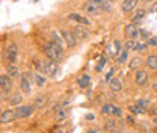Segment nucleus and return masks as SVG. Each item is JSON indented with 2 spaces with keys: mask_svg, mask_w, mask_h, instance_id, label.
Returning a JSON list of instances; mask_svg holds the SVG:
<instances>
[{
  "mask_svg": "<svg viewBox=\"0 0 157 133\" xmlns=\"http://www.w3.org/2000/svg\"><path fill=\"white\" fill-rule=\"evenodd\" d=\"M144 17H145V11H144V9H139L136 14L133 15V18L132 20H133V23H137V21H140Z\"/></svg>",
  "mask_w": 157,
  "mask_h": 133,
  "instance_id": "20",
  "label": "nucleus"
},
{
  "mask_svg": "<svg viewBox=\"0 0 157 133\" xmlns=\"http://www.w3.org/2000/svg\"><path fill=\"white\" fill-rule=\"evenodd\" d=\"M44 101H45V98H38V101H36V106H38V108L44 106V104H45Z\"/></svg>",
  "mask_w": 157,
  "mask_h": 133,
  "instance_id": "34",
  "label": "nucleus"
},
{
  "mask_svg": "<svg viewBox=\"0 0 157 133\" xmlns=\"http://www.w3.org/2000/svg\"><path fill=\"white\" fill-rule=\"evenodd\" d=\"M112 115H115V116H121V109L117 108V106H113V112H112Z\"/></svg>",
  "mask_w": 157,
  "mask_h": 133,
  "instance_id": "32",
  "label": "nucleus"
},
{
  "mask_svg": "<svg viewBox=\"0 0 157 133\" xmlns=\"http://www.w3.org/2000/svg\"><path fill=\"white\" fill-rule=\"evenodd\" d=\"M30 83H32V74H30L29 71L23 73V74H21V82H20V88H21V91L26 92V94H29V92L32 91Z\"/></svg>",
  "mask_w": 157,
  "mask_h": 133,
  "instance_id": "3",
  "label": "nucleus"
},
{
  "mask_svg": "<svg viewBox=\"0 0 157 133\" xmlns=\"http://www.w3.org/2000/svg\"><path fill=\"white\" fill-rule=\"evenodd\" d=\"M89 133H97V132H89Z\"/></svg>",
  "mask_w": 157,
  "mask_h": 133,
  "instance_id": "41",
  "label": "nucleus"
},
{
  "mask_svg": "<svg viewBox=\"0 0 157 133\" xmlns=\"http://www.w3.org/2000/svg\"><path fill=\"white\" fill-rule=\"evenodd\" d=\"M145 2H151V0H145Z\"/></svg>",
  "mask_w": 157,
  "mask_h": 133,
  "instance_id": "40",
  "label": "nucleus"
},
{
  "mask_svg": "<svg viewBox=\"0 0 157 133\" xmlns=\"http://www.w3.org/2000/svg\"><path fill=\"white\" fill-rule=\"evenodd\" d=\"M110 88H112V91H115V92H118V91H121L122 89V85H121V80L119 79H110Z\"/></svg>",
  "mask_w": 157,
  "mask_h": 133,
  "instance_id": "15",
  "label": "nucleus"
},
{
  "mask_svg": "<svg viewBox=\"0 0 157 133\" xmlns=\"http://www.w3.org/2000/svg\"><path fill=\"white\" fill-rule=\"evenodd\" d=\"M0 89H2V94H8L11 91V80L8 79L6 76L0 77Z\"/></svg>",
  "mask_w": 157,
  "mask_h": 133,
  "instance_id": "8",
  "label": "nucleus"
},
{
  "mask_svg": "<svg viewBox=\"0 0 157 133\" xmlns=\"http://www.w3.org/2000/svg\"><path fill=\"white\" fill-rule=\"evenodd\" d=\"M136 45H137L136 41L130 39V41H127V42H125V50H136Z\"/></svg>",
  "mask_w": 157,
  "mask_h": 133,
  "instance_id": "22",
  "label": "nucleus"
},
{
  "mask_svg": "<svg viewBox=\"0 0 157 133\" xmlns=\"http://www.w3.org/2000/svg\"><path fill=\"white\" fill-rule=\"evenodd\" d=\"M127 53H128V50H124V52L121 53V57H119V62L125 61V57H127Z\"/></svg>",
  "mask_w": 157,
  "mask_h": 133,
  "instance_id": "33",
  "label": "nucleus"
},
{
  "mask_svg": "<svg viewBox=\"0 0 157 133\" xmlns=\"http://www.w3.org/2000/svg\"><path fill=\"white\" fill-rule=\"evenodd\" d=\"M147 65H148V68H151V70H157V55L148 57V59H147Z\"/></svg>",
  "mask_w": 157,
  "mask_h": 133,
  "instance_id": "17",
  "label": "nucleus"
},
{
  "mask_svg": "<svg viewBox=\"0 0 157 133\" xmlns=\"http://www.w3.org/2000/svg\"><path fill=\"white\" fill-rule=\"evenodd\" d=\"M103 114H112L113 112V106L112 104H106V106H103Z\"/></svg>",
  "mask_w": 157,
  "mask_h": 133,
  "instance_id": "26",
  "label": "nucleus"
},
{
  "mask_svg": "<svg viewBox=\"0 0 157 133\" xmlns=\"http://www.w3.org/2000/svg\"><path fill=\"white\" fill-rule=\"evenodd\" d=\"M119 47H121L119 41H115V49H117V52H119Z\"/></svg>",
  "mask_w": 157,
  "mask_h": 133,
  "instance_id": "37",
  "label": "nucleus"
},
{
  "mask_svg": "<svg viewBox=\"0 0 157 133\" xmlns=\"http://www.w3.org/2000/svg\"><path fill=\"white\" fill-rule=\"evenodd\" d=\"M147 49V45L145 44H140V42H137V45H136V50L137 52H144Z\"/></svg>",
  "mask_w": 157,
  "mask_h": 133,
  "instance_id": "31",
  "label": "nucleus"
},
{
  "mask_svg": "<svg viewBox=\"0 0 157 133\" xmlns=\"http://www.w3.org/2000/svg\"><path fill=\"white\" fill-rule=\"evenodd\" d=\"M154 124H157V115L154 116Z\"/></svg>",
  "mask_w": 157,
  "mask_h": 133,
  "instance_id": "38",
  "label": "nucleus"
},
{
  "mask_svg": "<svg viewBox=\"0 0 157 133\" xmlns=\"http://www.w3.org/2000/svg\"><path fill=\"white\" fill-rule=\"evenodd\" d=\"M117 127V123L113 121V119H109V121H106V130H113Z\"/></svg>",
  "mask_w": 157,
  "mask_h": 133,
  "instance_id": "24",
  "label": "nucleus"
},
{
  "mask_svg": "<svg viewBox=\"0 0 157 133\" xmlns=\"http://www.w3.org/2000/svg\"><path fill=\"white\" fill-rule=\"evenodd\" d=\"M21 100H23V97H21V95H20L18 92H17V94H14V95H12V97H11V100H9V103L15 106V104H18V103H21Z\"/></svg>",
  "mask_w": 157,
  "mask_h": 133,
  "instance_id": "21",
  "label": "nucleus"
},
{
  "mask_svg": "<svg viewBox=\"0 0 157 133\" xmlns=\"http://www.w3.org/2000/svg\"><path fill=\"white\" fill-rule=\"evenodd\" d=\"M130 111L133 112V114H144L145 111L142 109V108H139V106H130Z\"/></svg>",
  "mask_w": 157,
  "mask_h": 133,
  "instance_id": "27",
  "label": "nucleus"
},
{
  "mask_svg": "<svg viewBox=\"0 0 157 133\" xmlns=\"http://www.w3.org/2000/svg\"><path fill=\"white\" fill-rule=\"evenodd\" d=\"M35 82H36V85H38V86H42V85L45 83V79L41 76V74H36V76H35Z\"/></svg>",
  "mask_w": 157,
  "mask_h": 133,
  "instance_id": "25",
  "label": "nucleus"
},
{
  "mask_svg": "<svg viewBox=\"0 0 157 133\" xmlns=\"http://www.w3.org/2000/svg\"><path fill=\"white\" fill-rule=\"evenodd\" d=\"M137 106H139V108H142V109L145 111V109H147V106H148V101H147V100H139V101H137Z\"/></svg>",
  "mask_w": 157,
  "mask_h": 133,
  "instance_id": "28",
  "label": "nucleus"
},
{
  "mask_svg": "<svg viewBox=\"0 0 157 133\" xmlns=\"http://www.w3.org/2000/svg\"><path fill=\"white\" fill-rule=\"evenodd\" d=\"M68 18L70 20H74V21H77V23H80V24H89V20L85 18V17H82V15H78V14H70L68 15Z\"/></svg>",
  "mask_w": 157,
  "mask_h": 133,
  "instance_id": "13",
  "label": "nucleus"
},
{
  "mask_svg": "<svg viewBox=\"0 0 157 133\" xmlns=\"http://www.w3.org/2000/svg\"><path fill=\"white\" fill-rule=\"evenodd\" d=\"M89 82H91V79H89V76H82L80 79H78V86L80 88H88V85H89Z\"/></svg>",
  "mask_w": 157,
  "mask_h": 133,
  "instance_id": "18",
  "label": "nucleus"
},
{
  "mask_svg": "<svg viewBox=\"0 0 157 133\" xmlns=\"http://www.w3.org/2000/svg\"><path fill=\"white\" fill-rule=\"evenodd\" d=\"M137 6V0H124L122 2V11L124 12H132Z\"/></svg>",
  "mask_w": 157,
  "mask_h": 133,
  "instance_id": "10",
  "label": "nucleus"
},
{
  "mask_svg": "<svg viewBox=\"0 0 157 133\" xmlns=\"http://www.w3.org/2000/svg\"><path fill=\"white\" fill-rule=\"evenodd\" d=\"M140 64H142V61H140V57H135V59H132V61H130V64H128V67H130L132 70H137V68L140 67Z\"/></svg>",
  "mask_w": 157,
  "mask_h": 133,
  "instance_id": "19",
  "label": "nucleus"
},
{
  "mask_svg": "<svg viewBox=\"0 0 157 133\" xmlns=\"http://www.w3.org/2000/svg\"><path fill=\"white\" fill-rule=\"evenodd\" d=\"M52 37L55 38V42H58L59 45L62 44V39H60V38H59V37H58V33H56V30H55V32H52Z\"/></svg>",
  "mask_w": 157,
  "mask_h": 133,
  "instance_id": "30",
  "label": "nucleus"
},
{
  "mask_svg": "<svg viewBox=\"0 0 157 133\" xmlns=\"http://www.w3.org/2000/svg\"><path fill=\"white\" fill-rule=\"evenodd\" d=\"M44 53L47 55L50 61H55V62L62 61V57H63V50L58 42H47L44 45Z\"/></svg>",
  "mask_w": 157,
  "mask_h": 133,
  "instance_id": "1",
  "label": "nucleus"
},
{
  "mask_svg": "<svg viewBox=\"0 0 157 133\" xmlns=\"http://www.w3.org/2000/svg\"><path fill=\"white\" fill-rule=\"evenodd\" d=\"M91 2H94L95 5H98V6H103V2H104V0H91Z\"/></svg>",
  "mask_w": 157,
  "mask_h": 133,
  "instance_id": "35",
  "label": "nucleus"
},
{
  "mask_svg": "<svg viewBox=\"0 0 157 133\" xmlns=\"http://www.w3.org/2000/svg\"><path fill=\"white\" fill-rule=\"evenodd\" d=\"M33 112V106H20L15 109V115L17 118H26V116H30Z\"/></svg>",
  "mask_w": 157,
  "mask_h": 133,
  "instance_id": "5",
  "label": "nucleus"
},
{
  "mask_svg": "<svg viewBox=\"0 0 157 133\" xmlns=\"http://www.w3.org/2000/svg\"><path fill=\"white\" fill-rule=\"evenodd\" d=\"M101 6H98V5H95L94 2H88L86 5H85V9L89 12V14H95V12H98V9H100Z\"/></svg>",
  "mask_w": 157,
  "mask_h": 133,
  "instance_id": "14",
  "label": "nucleus"
},
{
  "mask_svg": "<svg viewBox=\"0 0 157 133\" xmlns=\"http://www.w3.org/2000/svg\"><path fill=\"white\" fill-rule=\"evenodd\" d=\"M148 45H153V47H157V37H153V38L148 39Z\"/></svg>",
  "mask_w": 157,
  "mask_h": 133,
  "instance_id": "29",
  "label": "nucleus"
},
{
  "mask_svg": "<svg viewBox=\"0 0 157 133\" xmlns=\"http://www.w3.org/2000/svg\"><path fill=\"white\" fill-rule=\"evenodd\" d=\"M15 118H17L15 111H5V112H2L0 121H2V124H5V123H11V121H14Z\"/></svg>",
  "mask_w": 157,
  "mask_h": 133,
  "instance_id": "9",
  "label": "nucleus"
},
{
  "mask_svg": "<svg viewBox=\"0 0 157 133\" xmlns=\"http://www.w3.org/2000/svg\"><path fill=\"white\" fill-rule=\"evenodd\" d=\"M71 32H73V35H74L76 39H78V41L89 38V32H88V30H85L83 27H74Z\"/></svg>",
  "mask_w": 157,
  "mask_h": 133,
  "instance_id": "6",
  "label": "nucleus"
},
{
  "mask_svg": "<svg viewBox=\"0 0 157 133\" xmlns=\"http://www.w3.org/2000/svg\"><path fill=\"white\" fill-rule=\"evenodd\" d=\"M65 118H67V111H65V109L59 111L58 115H56V121H63Z\"/></svg>",
  "mask_w": 157,
  "mask_h": 133,
  "instance_id": "23",
  "label": "nucleus"
},
{
  "mask_svg": "<svg viewBox=\"0 0 157 133\" xmlns=\"http://www.w3.org/2000/svg\"><path fill=\"white\" fill-rule=\"evenodd\" d=\"M38 68L41 71H44V73H47L48 76H56L59 71L58 65L55 64V61H45V62H41L38 64Z\"/></svg>",
  "mask_w": 157,
  "mask_h": 133,
  "instance_id": "2",
  "label": "nucleus"
},
{
  "mask_svg": "<svg viewBox=\"0 0 157 133\" xmlns=\"http://www.w3.org/2000/svg\"><path fill=\"white\" fill-rule=\"evenodd\" d=\"M140 35H142L144 38H147V37H148V32H147V30H140Z\"/></svg>",
  "mask_w": 157,
  "mask_h": 133,
  "instance_id": "36",
  "label": "nucleus"
},
{
  "mask_svg": "<svg viewBox=\"0 0 157 133\" xmlns=\"http://www.w3.org/2000/svg\"><path fill=\"white\" fill-rule=\"evenodd\" d=\"M154 91H156V92H157V83H156V85H154Z\"/></svg>",
  "mask_w": 157,
  "mask_h": 133,
  "instance_id": "39",
  "label": "nucleus"
},
{
  "mask_svg": "<svg viewBox=\"0 0 157 133\" xmlns=\"http://www.w3.org/2000/svg\"><path fill=\"white\" fill-rule=\"evenodd\" d=\"M62 37H63V39L67 41L68 47H74V45H76L77 39H76V37L73 35V32H70V30H62Z\"/></svg>",
  "mask_w": 157,
  "mask_h": 133,
  "instance_id": "7",
  "label": "nucleus"
},
{
  "mask_svg": "<svg viewBox=\"0 0 157 133\" xmlns=\"http://www.w3.org/2000/svg\"><path fill=\"white\" fill-rule=\"evenodd\" d=\"M8 74H9L11 77H18L20 76L18 67H17L15 64H11V65L8 67Z\"/></svg>",
  "mask_w": 157,
  "mask_h": 133,
  "instance_id": "16",
  "label": "nucleus"
},
{
  "mask_svg": "<svg viewBox=\"0 0 157 133\" xmlns=\"http://www.w3.org/2000/svg\"><path fill=\"white\" fill-rule=\"evenodd\" d=\"M147 80H148V74H147L145 71H140V70H139L136 73V83L142 86V85L147 83Z\"/></svg>",
  "mask_w": 157,
  "mask_h": 133,
  "instance_id": "12",
  "label": "nucleus"
},
{
  "mask_svg": "<svg viewBox=\"0 0 157 133\" xmlns=\"http://www.w3.org/2000/svg\"><path fill=\"white\" fill-rule=\"evenodd\" d=\"M6 57H8L12 64L18 59V49H17V45H15L14 42H11L9 47L6 49Z\"/></svg>",
  "mask_w": 157,
  "mask_h": 133,
  "instance_id": "4",
  "label": "nucleus"
},
{
  "mask_svg": "<svg viewBox=\"0 0 157 133\" xmlns=\"http://www.w3.org/2000/svg\"><path fill=\"white\" fill-rule=\"evenodd\" d=\"M124 33H125L127 38H136L137 35H139V32H137V29H136L135 24H127L125 29H124Z\"/></svg>",
  "mask_w": 157,
  "mask_h": 133,
  "instance_id": "11",
  "label": "nucleus"
}]
</instances>
